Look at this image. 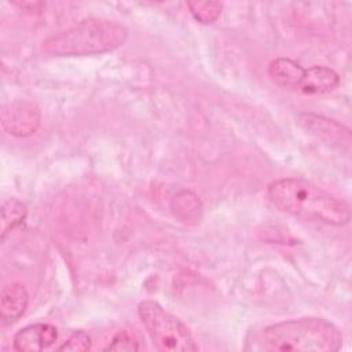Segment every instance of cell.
I'll return each instance as SVG.
<instances>
[{"label":"cell","mask_w":352,"mask_h":352,"mask_svg":"<svg viewBox=\"0 0 352 352\" xmlns=\"http://www.w3.org/2000/svg\"><path fill=\"white\" fill-rule=\"evenodd\" d=\"M40 120L38 107L28 100L10 102L1 109V125L12 136L25 138L34 133Z\"/></svg>","instance_id":"5b68a950"},{"label":"cell","mask_w":352,"mask_h":352,"mask_svg":"<svg viewBox=\"0 0 352 352\" xmlns=\"http://www.w3.org/2000/svg\"><path fill=\"white\" fill-rule=\"evenodd\" d=\"M58 338V329L50 323H34L21 329L12 340L19 352H38L50 348Z\"/></svg>","instance_id":"52a82bcc"},{"label":"cell","mask_w":352,"mask_h":352,"mask_svg":"<svg viewBox=\"0 0 352 352\" xmlns=\"http://www.w3.org/2000/svg\"><path fill=\"white\" fill-rule=\"evenodd\" d=\"M29 304V293L21 283H8L0 293V318L3 324L16 322Z\"/></svg>","instance_id":"ba28073f"},{"label":"cell","mask_w":352,"mask_h":352,"mask_svg":"<svg viewBox=\"0 0 352 352\" xmlns=\"http://www.w3.org/2000/svg\"><path fill=\"white\" fill-rule=\"evenodd\" d=\"M138 314L158 349L170 352H192L198 349L188 327L157 301H142L138 305Z\"/></svg>","instance_id":"277c9868"},{"label":"cell","mask_w":352,"mask_h":352,"mask_svg":"<svg viewBox=\"0 0 352 352\" xmlns=\"http://www.w3.org/2000/svg\"><path fill=\"white\" fill-rule=\"evenodd\" d=\"M91 348V337L84 330L74 331L59 348L58 351H70V352H85Z\"/></svg>","instance_id":"5bb4252c"},{"label":"cell","mask_w":352,"mask_h":352,"mask_svg":"<svg viewBox=\"0 0 352 352\" xmlns=\"http://www.w3.org/2000/svg\"><path fill=\"white\" fill-rule=\"evenodd\" d=\"M172 208L175 210V214L179 216L182 220H184L186 217V221L191 219H197L198 212H201L197 209H190V208H201L198 198L190 191H182L180 194L175 195L172 201Z\"/></svg>","instance_id":"4fadbf2b"},{"label":"cell","mask_w":352,"mask_h":352,"mask_svg":"<svg viewBox=\"0 0 352 352\" xmlns=\"http://www.w3.org/2000/svg\"><path fill=\"white\" fill-rule=\"evenodd\" d=\"M264 344L276 352H336L341 348L342 334L322 318H300L265 327Z\"/></svg>","instance_id":"3957f363"},{"label":"cell","mask_w":352,"mask_h":352,"mask_svg":"<svg viewBox=\"0 0 352 352\" xmlns=\"http://www.w3.org/2000/svg\"><path fill=\"white\" fill-rule=\"evenodd\" d=\"M267 194L280 210L327 226H344L351 220L349 205L309 180L283 177L268 184Z\"/></svg>","instance_id":"6da1fadb"},{"label":"cell","mask_w":352,"mask_h":352,"mask_svg":"<svg viewBox=\"0 0 352 352\" xmlns=\"http://www.w3.org/2000/svg\"><path fill=\"white\" fill-rule=\"evenodd\" d=\"M340 76L336 70L326 66H311L304 70L298 89L304 94L316 95L330 92L337 88Z\"/></svg>","instance_id":"9c48e42d"},{"label":"cell","mask_w":352,"mask_h":352,"mask_svg":"<svg viewBox=\"0 0 352 352\" xmlns=\"http://www.w3.org/2000/svg\"><path fill=\"white\" fill-rule=\"evenodd\" d=\"M304 67L290 58H276L268 65V76L271 80L286 88H298L304 76Z\"/></svg>","instance_id":"30bf717a"},{"label":"cell","mask_w":352,"mask_h":352,"mask_svg":"<svg viewBox=\"0 0 352 352\" xmlns=\"http://www.w3.org/2000/svg\"><path fill=\"white\" fill-rule=\"evenodd\" d=\"M187 6L194 19L202 25L213 23L223 11V4L219 1L192 0V1H188Z\"/></svg>","instance_id":"7c38bea8"},{"label":"cell","mask_w":352,"mask_h":352,"mask_svg":"<svg viewBox=\"0 0 352 352\" xmlns=\"http://www.w3.org/2000/svg\"><path fill=\"white\" fill-rule=\"evenodd\" d=\"M28 216V208L16 198L7 199L1 206V239L7 236L10 231L22 224Z\"/></svg>","instance_id":"8fae6325"},{"label":"cell","mask_w":352,"mask_h":352,"mask_svg":"<svg viewBox=\"0 0 352 352\" xmlns=\"http://www.w3.org/2000/svg\"><path fill=\"white\" fill-rule=\"evenodd\" d=\"M298 118L307 131L322 140L338 147H348L351 144V131L337 121L314 113H301Z\"/></svg>","instance_id":"8992f818"},{"label":"cell","mask_w":352,"mask_h":352,"mask_svg":"<svg viewBox=\"0 0 352 352\" xmlns=\"http://www.w3.org/2000/svg\"><path fill=\"white\" fill-rule=\"evenodd\" d=\"M138 341L126 331H120L114 336L111 342L104 348V351H138Z\"/></svg>","instance_id":"9a60e30c"},{"label":"cell","mask_w":352,"mask_h":352,"mask_svg":"<svg viewBox=\"0 0 352 352\" xmlns=\"http://www.w3.org/2000/svg\"><path fill=\"white\" fill-rule=\"evenodd\" d=\"M128 29L110 19L88 18L43 41V51L52 56H85L114 51L124 45Z\"/></svg>","instance_id":"7a4b0ae2"}]
</instances>
